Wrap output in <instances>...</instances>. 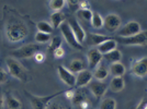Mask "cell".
Listing matches in <instances>:
<instances>
[{"mask_svg": "<svg viewBox=\"0 0 147 109\" xmlns=\"http://www.w3.org/2000/svg\"><path fill=\"white\" fill-rule=\"evenodd\" d=\"M28 33H29L28 26L21 21L11 20L6 25V36L8 41L11 43H18L23 41L28 36Z\"/></svg>", "mask_w": 147, "mask_h": 109, "instance_id": "obj_1", "label": "cell"}, {"mask_svg": "<svg viewBox=\"0 0 147 109\" xmlns=\"http://www.w3.org/2000/svg\"><path fill=\"white\" fill-rule=\"evenodd\" d=\"M6 66L8 69L9 74L17 80L23 81V82H28L30 78V73L24 68L23 64H21V62H19L16 58L13 57H7L6 59Z\"/></svg>", "mask_w": 147, "mask_h": 109, "instance_id": "obj_2", "label": "cell"}, {"mask_svg": "<svg viewBox=\"0 0 147 109\" xmlns=\"http://www.w3.org/2000/svg\"><path fill=\"white\" fill-rule=\"evenodd\" d=\"M24 93L25 96L30 100V104L33 109H47L51 105L52 99H54L55 97H57L59 94L64 93V92H57V93H54L52 95H47V96H35L28 91H24Z\"/></svg>", "mask_w": 147, "mask_h": 109, "instance_id": "obj_3", "label": "cell"}, {"mask_svg": "<svg viewBox=\"0 0 147 109\" xmlns=\"http://www.w3.org/2000/svg\"><path fill=\"white\" fill-rule=\"evenodd\" d=\"M38 50H40L38 44H26L12 51L11 57L16 59H28L31 57H34L38 53Z\"/></svg>", "mask_w": 147, "mask_h": 109, "instance_id": "obj_4", "label": "cell"}, {"mask_svg": "<svg viewBox=\"0 0 147 109\" xmlns=\"http://www.w3.org/2000/svg\"><path fill=\"white\" fill-rule=\"evenodd\" d=\"M115 41L126 46H145L147 45V31H141L136 35L131 37H117Z\"/></svg>", "mask_w": 147, "mask_h": 109, "instance_id": "obj_5", "label": "cell"}, {"mask_svg": "<svg viewBox=\"0 0 147 109\" xmlns=\"http://www.w3.org/2000/svg\"><path fill=\"white\" fill-rule=\"evenodd\" d=\"M61 35L64 36L65 41L67 42V44L69 46H71L75 49H82V45H80L79 43L77 42L76 37L74 35L73 31L70 29V25L68 22H63V24L59 26Z\"/></svg>", "mask_w": 147, "mask_h": 109, "instance_id": "obj_6", "label": "cell"}, {"mask_svg": "<svg viewBox=\"0 0 147 109\" xmlns=\"http://www.w3.org/2000/svg\"><path fill=\"white\" fill-rule=\"evenodd\" d=\"M122 24L120 17L115 13H110L103 19V27L109 33H115Z\"/></svg>", "mask_w": 147, "mask_h": 109, "instance_id": "obj_7", "label": "cell"}, {"mask_svg": "<svg viewBox=\"0 0 147 109\" xmlns=\"http://www.w3.org/2000/svg\"><path fill=\"white\" fill-rule=\"evenodd\" d=\"M131 73L137 78H145L147 75V57H142L132 62Z\"/></svg>", "mask_w": 147, "mask_h": 109, "instance_id": "obj_8", "label": "cell"}, {"mask_svg": "<svg viewBox=\"0 0 147 109\" xmlns=\"http://www.w3.org/2000/svg\"><path fill=\"white\" fill-rule=\"evenodd\" d=\"M141 31V24L137 21H129L123 26L122 29L119 30L117 35H119V37L125 38V37L134 36L137 33H140Z\"/></svg>", "mask_w": 147, "mask_h": 109, "instance_id": "obj_9", "label": "cell"}, {"mask_svg": "<svg viewBox=\"0 0 147 109\" xmlns=\"http://www.w3.org/2000/svg\"><path fill=\"white\" fill-rule=\"evenodd\" d=\"M57 73L59 79L65 83V84L69 86V87H74L76 84V76L75 74L71 73L67 68H65L64 66H58L57 67Z\"/></svg>", "mask_w": 147, "mask_h": 109, "instance_id": "obj_10", "label": "cell"}, {"mask_svg": "<svg viewBox=\"0 0 147 109\" xmlns=\"http://www.w3.org/2000/svg\"><path fill=\"white\" fill-rule=\"evenodd\" d=\"M68 23L70 25V29L73 31L74 35L76 37L77 42L81 45L82 43L85 42V39H86V32H85V30L82 29V26L80 25V23L78 22L77 19H75V18L70 19V20L68 21Z\"/></svg>", "mask_w": 147, "mask_h": 109, "instance_id": "obj_11", "label": "cell"}, {"mask_svg": "<svg viewBox=\"0 0 147 109\" xmlns=\"http://www.w3.org/2000/svg\"><path fill=\"white\" fill-rule=\"evenodd\" d=\"M89 88L93 94V96L97 99H100L104 96V94L108 91V85L100 81H91L89 84Z\"/></svg>", "mask_w": 147, "mask_h": 109, "instance_id": "obj_12", "label": "cell"}, {"mask_svg": "<svg viewBox=\"0 0 147 109\" xmlns=\"http://www.w3.org/2000/svg\"><path fill=\"white\" fill-rule=\"evenodd\" d=\"M93 79V74L89 70H82L76 75V84L75 87L79 88V87H85L87 85L90 84V82Z\"/></svg>", "mask_w": 147, "mask_h": 109, "instance_id": "obj_13", "label": "cell"}, {"mask_svg": "<svg viewBox=\"0 0 147 109\" xmlns=\"http://www.w3.org/2000/svg\"><path fill=\"white\" fill-rule=\"evenodd\" d=\"M87 58H88V64L91 69H96L100 64V62L103 59V56L100 54L97 48H92L88 51L87 54Z\"/></svg>", "mask_w": 147, "mask_h": 109, "instance_id": "obj_14", "label": "cell"}, {"mask_svg": "<svg viewBox=\"0 0 147 109\" xmlns=\"http://www.w3.org/2000/svg\"><path fill=\"white\" fill-rule=\"evenodd\" d=\"M109 39H111V37L107 36V35H101V34H94V33H90L87 37L88 44L91 46H96V47L100 46L102 43L107 42Z\"/></svg>", "mask_w": 147, "mask_h": 109, "instance_id": "obj_15", "label": "cell"}, {"mask_svg": "<svg viewBox=\"0 0 147 109\" xmlns=\"http://www.w3.org/2000/svg\"><path fill=\"white\" fill-rule=\"evenodd\" d=\"M117 47V42L115 39H113V38H111L109 41H107V42L102 43L100 46L97 47L99 51H100V54L104 56V54H109L111 51H113V50H115Z\"/></svg>", "mask_w": 147, "mask_h": 109, "instance_id": "obj_16", "label": "cell"}, {"mask_svg": "<svg viewBox=\"0 0 147 109\" xmlns=\"http://www.w3.org/2000/svg\"><path fill=\"white\" fill-rule=\"evenodd\" d=\"M87 91L84 88V87H79L77 90H75V95H74V98L71 99V102L75 106H79L81 103L84 102H87Z\"/></svg>", "mask_w": 147, "mask_h": 109, "instance_id": "obj_17", "label": "cell"}, {"mask_svg": "<svg viewBox=\"0 0 147 109\" xmlns=\"http://www.w3.org/2000/svg\"><path fill=\"white\" fill-rule=\"evenodd\" d=\"M124 86H125V82H124V79H123L122 76L113 78V79L111 80L110 85H109L110 90L112 92H114V93H119V92L123 91Z\"/></svg>", "mask_w": 147, "mask_h": 109, "instance_id": "obj_18", "label": "cell"}, {"mask_svg": "<svg viewBox=\"0 0 147 109\" xmlns=\"http://www.w3.org/2000/svg\"><path fill=\"white\" fill-rule=\"evenodd\" d=\"M109 73L111 75H113V78L115 76H123L125 73V67L121 62H115V63H111L109 67Z\"/></svg>", "mask_w": 147, "mask_h": 109, "instance_id": "obj_19", "label": "cell"}, {"mask_svg": "<svg viewBox=\"0 0 147 109\" xmlns=\"http://www.w3.org/2000/svg\"><path fill=\"white\" fill-rule=\"evenodd\" d=\"M93 74V78L96 79V81H100V82H103V80H105L109 75V71L108 69L103 66H99V67L96 68L94 72L92 73Z\"/></svg>", "mask_w": 147, "mask_h": 109, "instance_id": "obj_20", "label": "cell"}, {"mask_svg": "<svg viewBox=\"0 0 147 109\" xmlns=\"http://www.w3.org/2000/svg\"><path fill=\"white\" fill-rule=\"evenodd\" d=\"M68 70L70 71L71 73H78L81 72L82 70H85V64H84V62L80 60V59H74L70 63H69V66L67 68Z\"/></svg>", "mask_w": 147, "mask_h": 109, "instance_id": "obj_21", "label": "cell"}, {"mask_svg": "<svg viewBox=\"0 0 147 109\" xmlns=\"http://www.w3.org/2000/svg\"><path fill=\"white\" fill-rule=\"evenodd\" d=\"M64 22V14L59 12H53L51 15V24L53 26V29H59V26Z\"/></svg>", "mask_w": 147, "mask_h": 109, "instance_id": "obj_22", "label": "cell"}, {"mask_svg": "<svg viewBox=\"0 0 147 109\" xmlns=\"http://www.w3.org/2000/svg\"><path fill=\"white\" fill-rule=\"evenodd\" d=\"M5 100H6V106L8 107V109H21V107H22L21 102L14 96L8 95Z\"/></svg>", "mask_w": 147, "mask_h": 109, "instance_id": "obj_23", "label": "cell"}, {"mask_svg": "<svg viewBox=\"0 0 147 109\" xmlns=\"http://www.w3.org/2000/svg\"><path fill=\"white\" fill-rule=\"evenodd\" d=\"M103 57L107 59L108 62H110V63H115V62H120V61H121V59H122V54H121L120 50L115 49V50L111 51L109 54H104Z\"/></svg>", "mask_w": 147, "mask_h": 109, "instance_id": "obj_24", "label": "cell"}, {"mask_svg": "<svg viewBox=\"0 0 147 109\" xmlns=\"http://www.w3.org/2000/svg\"><path fill=\"white\" fill-rule=\"evenodd\" d=\"M36 27H37V32H41V33H44V34H49V35L54 31L52 24L49 23L47 21H40L36 24Z\"/></svg>", "mask_w": 147, "mask_h": 109, "instance_id": "obj_25", "label": "cell"}, {"mask_svg": "<svg viewBox=\"0 0 147 109\" xmlns=\"http://www.w3.org/2000/svg\"><path fill=\"white\" fill-rule=\"evenodd\" d=\"M90 22H91V26L96 30H100L103 27V18L98 12H93Z\"/></svg>", "mask_w": 147, "mask_h": 109, "instance_id": "obj_26", "label": "cell"}, {"mask_svg": "<svg viewBox=\"0 0 147 109\" xmlns=\"http://www.w3.org/2000/svg\"><path fill=\"white\" fill-rule=\"evenodd\" d=\"M99 109H117V102L114 98H104L100 102Z\"/></svg>", "mask_w": 147, "mask_h": 109, "instance_id": "obj_27", "label": "cell"}, {"mask_svg": "<svg viewBox=\"0 0 147 109\" xmlns=\"http://www.w3.org/2000/svg\"><path fill=\"white\" fill-rule=\"evenodd\" d=\"M61 38L59 36H55L53 37L52 39H51V42H49V53H52V54H54L56 50L58 48H61Z\"/></svg>", "mask_w": 147, "mask_h": 109, "instance_id": "obj_28", "label": "cell"}, {"mask_svg": "<svg viewBox=\"0 0 147 109\" xmlns=\"http://www.w3.org/2000/svg\"><path fill=\"white\" fill-rule=\"evenodd\" d=\"M76 14H77L78 18L82 19L84 21H91L93 12H92L90 9H79V10L76 12Z\"/></svg>", "mask_w": 147, "mask_h": 109, "instance_id": "obj_29", "label": "cell"}, {"mask_svg": "<svg viewBox=\"0 0 147 109\" xmlns=\"http://www.w3.org/2000/svg\"><path fill=\"white\" fill-rule=\"evenodd\" d=\"M65 5H66V1H64V0H52V1H49V8L54 12H59L65 7Z\"/></svg>", "mask_w": 147, "mask_h": 109, "instance_id": "obj_30", "label": "cell"}, {"mask_svg": "<svg viewBox=\"0 0 147 109\" xmlns=\"http://www.w3.org/2000/svg\"><path fill=\"white\" fill-rule=\"evenodd\" d=\"M35 42L37 44H46V43L51 42V35L49 34H44V33H41V32H37L35 34V37H34Z\"/></svg>", "mask_w": 147, "mask_h": 109, "instance_id": "obj_31", "label": "cell"}, {"mask_svg": "<svg viewBox=\"0 0 147 109\" xmlns=\"http://www.w3.org/2000/svg\"><path fill=\"white\" fill-rule=\"evenodd\" d=\"M66 5L68 6L69 10L70 11H74V12H77L80 9V1H77V0H70V1H66Z\"/></svg>", "mask_w": 147, "mask_h": 109, "instance_id": "obj_32", "label": "cell"}, {"mask_svg": "<svg viewBox=\"0 0 147 109\" xmlns=\"http://www.w3.org/2000/svg\"><path fill=\"white\" fill-rule=\"evenodd\" d=\"M8 81V73L0 67V84H3Z\"/></svg>", "mask_w": 147, "mask_h": 109, "instance_id": "obj_33", "label": "cell"}, {"mask_svg": "<svg viewBox=\"0 0 147 109\" xmlns=\"http://www.w3.org/2000/svg\"><path fill=\"white\" fill-rule=\"evenodd\" d=\"M53 54H54V57H55V58H57V59H61V58H63V57L65 56V50L61 47V48L57 49V50H56Z\"/></svg>", "mask_w": 147, "mask_h": 109, "instance_id": "obj_34", "label": "cell"}, {"mask_svg": "<svg viewBox=\"0 0 147 109\" xmlns=\"http://www.w3.org/2000/svg\"><path fill=\"white\" fill-rule=\"evenodd\" d=\"M47 109H68V108L66 106H64V105H61L59 103H54V104H51Z\"/></svg>", "mask_w": 147, "mask_h": 109, "instance_id": "obj_35", "label": "cell"}, {"mask_svg": "<svg viewBox=\"0 0 147 109\" xmlns=\"http://www.w3.org/2000/svg\"><path fill=\"white\" fill-rule=\"evenodd\" d=\"M34 59H35L36 62H40V63H41V62H43V61L45 60V54H44L43 53H40V51H38V53L34 56Z\"/></svg>", "mask_w": 147, "mask_h": 109, "instance_id": "obj_36", "label": "cell"}, {"mask_svg": "<svg viewBox=\"0 0 147 109\" xmlns=\"http://www.w3.org/2000/svg\"><path fill=\"white\" fill-rule=\"evenodd\" d=\"M74 95H75V90H68V91L65 92V96L67 97V99H69V100H71L74 98Z\"/></svg>", "mask_w": 147, "mask_h": 109, "instance_id": "obj_37", "label": "cell"}, {"mask_svg": "<svg viewBox=\"0 0 147 109\" xmlns=\"http://www.w3.org/2000/svg\"><path fill=\"white\" fill-rule=\"evenodd\" d=\"M5 99H6V98H5L3 94H2L1 88H0V109H3L5 105H6V100H5Z\"/></svg>", "mask_w": 147, "mask_h": 109, "instance_id": "obj_38", "label": "cell"}, {"mask_svg": "<svg viewBox=\"0 0 147 109\" xmlns=\"http://www.w3.org/2000/svg\"><path fill=\"white\" fill-rule=\"evenodd\" d=\"M90 5L88 1H80V9H90Z\"/></svg>", "mask_w": 147, "mask_h": 109, "instance_id": "obj_39", "label": "cell"}, {"mask_svg": "<svg viewBox=\"0 0 147 109\" xmlns=\"http://www.w3.org/2000/svg\"><path fill=\"white\" fill-rule=\"evenodd\" d=\"M145 106H146V102H145V99H142L141 102H140V104L137 105V107L135 109H144L145 108Z\"/></svg>", "mask_w": 147, "mask_h": 109, "instance_id": "obj_40", "label": "cell"}, {"mask_svg": "<svg viewBox=\"0 0 147 109\" xmlns=\"http://www.w3.org/2000/svg\"><path fill=\"white\" fill-rule=\"evenodd\" d=\"M88 106H89V105H88V103H87V102H84V103H81L79 105L80 109H87V108H88Z\"/></svg>", "mask_w": 147, "mask_h": 109, "instance_id": "obj_41", "label": "cell"}, {"mask_svg": "<svg viewBox=\"0 0 147 109\" xmlns=\"http://www.w3.org/2000/svg\"><path fill=\"white\" fill-rule=\"evenodd\" d=\"M144 109H147V105H146V106H145V108H144Z\"/></svg>", "mask_w": 147, "mask_h": 109, "instance_id": "obj_42", "label": "cell"}]
</instances>
